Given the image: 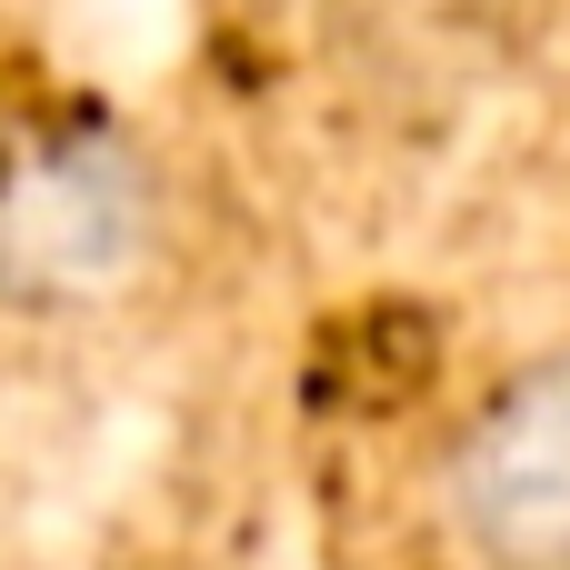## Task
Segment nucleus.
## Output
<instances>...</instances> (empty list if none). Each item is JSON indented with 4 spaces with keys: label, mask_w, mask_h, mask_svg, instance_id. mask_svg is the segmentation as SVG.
<instances>
[{
    "label": "nucleus",
    "mask_w": 570,
    "mask_h": 570,
    "mask_svg": "<svg viewBox=\"0 0 570 570\" xmlns=\"http://www.w3.org/2000/svg\"><path fill=\"white\" fill-rule=\"evenodd\" d=\"M150 250V170L120 130H40L0 160V301L80 311Z\"/></svg>",
    "instance_id": "1"
},
{
    "label": "nucleus",
    "mask_w": 570,
    "mask_h": 570,
    "mask_svg": "<svg viewBox=\"0 0 570 570\" xmlns=\"http://www.w3.org/2000/svg\"><path fill=\"white\" fill-rule=\"evenodd\" d=\"M441 521L471 570H570V341L471 401L441 451Z\"/></svg>",
    "instance_id": "2"
}]
</instances>
